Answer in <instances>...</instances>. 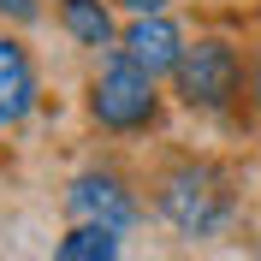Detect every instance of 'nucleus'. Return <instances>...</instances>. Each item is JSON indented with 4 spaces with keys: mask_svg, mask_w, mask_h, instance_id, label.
<instances>
[{
    "mask_svg": "<svg viewBox=\"0 0 261 261\" xmlns=\"http://www.w3.org/2000/svg\"><path fill=\"white\" fill-rule=\"evenodd\" d=\"M161 214L184 231V238H214V231L231 220V184H226V172H214V166H202V161L166 172L161 178Z\"/></svg>",
    "mask_w": 261,
    "mask_h": 261,
    "instance_id": "obj_1",
    "label": "nucleus"
},
{
    "mask_svg": "<svg viewBox=\"0 0 261 261\" xmlns=\"http://www.w3.org/2000/svg\"><path fill=\"white\" fill-rule=\"evenodd\" d=\"M89 113H95L107 130H137V125H148V119H154V77H148L130 54L107 60V65L95 71V83H89Z\"/></svg>",
    "mask_w": 261,
    "mask_h": 261,
    "instance_id": "obj_2",
    "label": "nucleus"
},
{
    "mask_svg": "<svg viewBox=\"0 0 261 261\" xmlns=\"http://www.w3.org/2000/svg\"><path fill=\"white\" fill-rule=\"evenodd\" d=\"M178 95L190 101V107H226L231 95H238V54L220 42V36H202L196 48H184V60H178Z\"/></svg>",
    "mask_w": 261,
    "mask_h": 261,
    "instance_id": "obj_3",
    "label": "nucleus"
},
{
    "mask_svg": "<svg viewBox=\"0 0 261 261\" xmlns=\"http://www.w3.org/2000/svg\"><path fill=\"white\" fill-rule=\"evenodd\" d=\"M65 208H71L77 226H113V231H125L130 220H137V202L125 196V184H119L113 172H83V178L71 184V196H65Z\"/></svg>",
    "mask_w": 261,
    "mask_h": 261,
    "instance_id": "obj_4",
    "label": "nucleus"
},
{
    "mask_svg": "<svg viewBox=\"0 0 261 261\" xmlns=\"http://www.w3.org/2000/svg\"><path fill=\"white\" fill-rule=\"evenodd\" d=\"M125 54L143 65L148 77H161V71H178V60H184V36H178V24H172V18L143 12V18L125 30Z\"/></svg>",
    "mask_w": 261,
    "mask_h": 261,
    "instance_id": "obj_5",
    "label": "nucleus"
},
{
    "mask_svg": "<svg viewBox=\"0 0 261 261\" xmlns=\"http://www.w3.org/2000/svg\"><path fill=\"white\" fill-rule=\"evenodd\" d=\"M30 107H36V65L12 36H0V125H18Z\"/></svg>",
    "mask_w": 261,
    "mask_h": 261,
    "instance_id": "obj_6",
    "label": "nucleus"
},
{
    "mask_svg": "<svg viewBox=\"0 0 261 261\" xmlns=\"http://www.w3.org/2000/svg\"><path fill=\"white\" fill-rule=\"evenodd\" d=\"M54 261H119V231L113 226H71L54 249Z\"/></svg>",
    "mask_w": 261,
    "mask_h": 261,
    "instance_id": "obj_7",
    "label": "nucleus"
},
{
    "mask_svg": "<svg viewBox=\"0 0 261 261\" xmlns=\"http://www.w3.org/2000/svg\"><path fill=\"white\" fill-rule=\"evenodd\" d=\"M60 18H65V30L77 36L83 48H107L113 42V18H107L101 0H60Z\"/></svg>",
    "mask_w": 261,
    "mask_h": 261,
    "instance_id": "obj_8",
    "label": "nucleus"
},
{
    "mask_svg": "<svg viewBox=\"0 0 261 261\" xmlns=\"http://www.w3.org/2000/svg\"><path fill=\"white\" fill-rule=\"evenodd\" d=\"M0 12H12V18H30V12H36V0H0Z\"/></svg>",
    "mask_w": 261,
    "mask_h": 261,
    "instance_id": "obj_9",
    "label": "nucleus"
},
{
    "mask_svg": "<svg viewBox=\"0 0 261 261\" xmlns=\"http://www.w3.org/2000/svg\"><path fill=\"white\" fill-rule=\"evenodd\" d=\"M119 6H130V12H137V18H143V12H161V6H166V0H119Z\"/></svg>",
    "mask_w": 261,
    "mask_h": 261,
    "instance_id": "obj_10",
    "label": "nucleus"
},
{
    "mask_svg": "<svg viewBox=\"0 0 261 261\" xmlns=\"http://www.w3.org/2000/svg\"><path fill=\"white\" fill-rule=\"evenodd\" d=\"M255 101H261V65H255Z\"/></svg>",
    "mask_w": 261,
    "mask_h": 261,
    "instance_id": "obj_11",
    "label": "nucleus"
}]
</instances>
